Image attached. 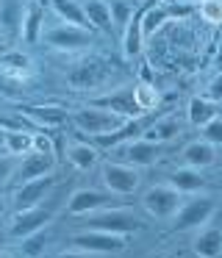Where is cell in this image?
<instances>
[{"instance_id": "obj_1", "label": "cell", "mask_w": 222, "mask_h": 258, "mask_svg": "<svg viewBox=\"0 0 222 258\" xmlns=\"http://www.w3.org/2000/svg\"><path fill=\"white\" fill-rule=\"evenodd\" d=\"M72 125H75L81 134L86 136H117L120 131H125L133 119H125L120 114H114L111 108H103V106H81L72 111Z\"/></svg>"}, {"instance_id": "obj_2", "label": "cell", "mask_w": 222, "mask_h": 258, "mask_svg": "<svg viewBox=\"0 0 222 258\" xmlns=\"http://www.w3.org/2000/svg\"><path fill=\"white\" fill-rule=\"evenodd\" d=\"M111 73H114L111 64L103 61V58H81V61H75L67 70L64 78L70 84V89H75V92H94L108 84Z\"/></svg>"}, {"instance_id": "obj_3", "label": "cell", "mask_w": 222, "mask_h": 258, "mask_svg": "<svg viewBox=\"0 0 222 258\" xmlns=\"http://www.w3.org/2000/svg\"><path fill=\"white\" fill-rule=\"evenodd\" d=\"M216 208H219V200L214 195H197L183 200V206L178 208V214L172 217V225L175 230H200L214 219Z\"/></svg>"}, {"instance_id": "obj_4", "label": "cell", "mask_w": 222, "mask_h": 258, "mask_svg": "<svg viewBox=\"0 0 222 258\" xmlns=\"http://www.w3.org/2000/svg\"><path fill=\"white\" fill-rule=\"evenodd\" d=\"M100 183L111 195L128 197L142 186V172H139V167L125 164V161H105L100 167Z\"/></svg>"}, {"instance_id": "obj_5", "label": "cell", "mask_w": 222, "mask_h": 258, "mask_svg": "<svg viewBox=\"0 0 222 258\" xmlns=\"http://www.w3.org/2000/svg\"><path fill=\"white\" fill-rule=\"evenodd\" d=\"M183 197L186 195L170 183H153L142 195V208L153 219H172L178 214V208L183 206Z\"/></svg>"}, {"instance_id": "obj_6", "label": "cell", "mask_w": 222, "mask_h": 258, "mask_svg": "<svg viewBox=\"0 0 222 258\" xmlns=\"http://www.w3.org/2000/svg\"><path fill=\"white\" fill-rule=\"evenodd\" d=\"M72 247H81L86 252H97V255H117V252L128 250V241L122 233H108V230L97 228H83L70 236Z\"/></svg>"}, {"instance_id": "obj_7", "label": "cell", "mask_w": 222, "mask_h": 258, "mask_svg": "<svg viewBox=\"0 0 222 258\" xmlns=\"http://www.w3.org/2000/svg\"><path fill=\"white\" fill-rule=\"evenodd\" d=\"M86 228H97V230H108V233H133L142 230V219L136 217V211L125 206H114L105 211H94L86 214Z\"/></svg>"}, {"instance_id": "obj_8", "label": "cell", "mask_w": 222, "mask_h": 258, "mask_svg": "<svg viewBox=\"0 0 222 258\" xmlns=\"http://www.w3.org/2000/svg\"><path fill=\"white\" fill-rule=\"evenodd\" d=\"M44 45H50L53 50H67V53H75L83 50V47L92 45L94 34L92 28H81V25H70V23H59V25H50L44 28Z\"/></svg>"}, {"instance_id": "obj_9", "label": "cell", "mask_w": 222, "mask_h": 258, "mask_svg": "<svg viewBox=\"0 0 222 258\" xmlns=\"http://www.w3.org/2000/svg\"><path fill=\"white\" fill-rule=\"evenodd\" d=\"M53 222V208L50 206H36V208H22L11 217V225H9V239H14L17 244L25 241L28 236L44 230L47 225Z\"/></svg>"}, {"instance_id": "obj_10", "label": "cell", "mask_w": 222, "mask_h": 258, "mask_svg": "<svg viewBox=\"0 0 222 258\" xmlns=\"http://www.w3.org/2000/svg\"><path fill=\"white\" fill-rule=\"evenodd\" d=\"M117 206V195L105 189H75L67 200V214L70 217H86L94 211H105V208Z\"/></svg>"}, {"instance_id": "obj_11", "label": "cell", "mask_w": 222, "mask_h": 258, "mask_svg": "<svg viewBox=\"0 0 222 258\" xmlns=\"http://www.w3.org/2000/svg\"><path fill=\"white\" fill-rule=\"evenodd\" d=\"M161 147H164V145H155V142L139 136V139L120 142V145H117V156H120V161L133 164V167H150V164L158 161Z\"/></svg>"}, {"instance_id": "obj_12", "label": "cell", "mask_w": 222, "mask_h": 258, "mask_svg": "<svg viewBox=\"0 0 222 258\" xmlns=\"http://www.w3.org/2000/svg\"><path fill=\"white\" fill-rule=\"evenodd\" d=\"M56 178L47 175V178H39V180H28V183H20L11 195V203H14V211H22V208H36L44 206V197L50 195Z\"/></svg>"}, {"instance_id": "obj_13", "label": "cell", "mask_w": 222, "mask_h": 258, "mask_svg": "<svg viewBox=\"0 0 222 258\" xmlns=\"http://www.w3.org/2000/svg\"><path fill=\"white\" fill-rule=\"evenodd\" d=\"M94 106L111 108L114 114H120V117H125V119H136L139 114H144L142 108H139L136 97H133V86H120V89L108 92V95H100L97 100H94Z\"/></svg>"}, {"instance_id": "obj_14", "label": "cell", "mask_w": 222, "mask_h": 258, "mask_svg": "<svg viewBox=\"0 0 222 258\" xmlns=\"http://www.w3.org/2000/svg\"><path fill=\"white\" fill-rule=\"evenodd\" d=\"M22 114H25V117L31 119L39 131H56V128H61V125H67V119L72 117V111H67L64 106H56V103L28 106Z\"/></svg>"}, {"instance_id": "obj_15", "label": "cell", "mask_w": 222, "mask_h": 258, "mask_svg": "<svg viewBox=\"0 0 222 258\" xmlns=\"http://www.w3.org/2000/svg\"><path fill=\"white\" fill-rule=\"evenodd\" d=\"M56 172V156H47V153H28V156L20 158V167H17L14 178L20 183H28V180H39L47 178V175Z\"/></svg>"}, {"instance_id": "obj_16", "label": "cell", "mask_w": 222, "mask_h": 258, "mask_svg": "<svg viewBox=\"0 0 222 258\" xmlns=\"http://www.w3.org/2000/svg\"><path fill=\"white\" fill-rule=\"evenodd\" d=\"M42 36H44V9L39 6V0H28L20 25V39L28 42V45H36Z\"/></svg>"}, {"instance_id": "obj_17", "label": "cell", "mask_w": 222, "mask_h": 258, "mask_svg": "<svg viewBox=\"0 0 222 258\" xmlns=\"http://www.w3.org/2000/svg\"><path fill=\"white\" fill-rule=\"evenodd\" d=\"M192 252L197 258H222V228L205 225V228L194 230Z\"/></svg>"}, {"instance_id": "obj_18", "label": "cell", "mask_w": 222, "mask_h": 258, "mask_svg": "<svg viewBox=\"0 0 222 258\" xmlns=\"http://www.w3.org/2000/svg\"><path fill=\"white\" fill-rule=\"evenodd\" d=\"M181 158H183V164H186V167L208 169V167H214V164H216V147L200 136V139H192L186 147H183Z\"/></svg>"}, {"instance_id": "obj_19", "label": "cell", "mask_w": 222, "mask_h": 258, "mask_svg": "<svg viewBox=\"0 0 222 258\" xmlns=\"http://www.w3.org/2000/svg\"><path fill=\"white\" fill-rule=\"evenodd\" d=\"M142 14H144V9H136L133 17L128 20V25L122 28V53L128 58L139 56L144 50V39L147 36H144V28H142Z\"/></svg>"}, {"instance_id": "obj_20", "label": "cell", "mask_w": 222, "mask_h": 258, "mask_svg": "<svg viewBox=\"0 0 222 258\" xmlns=\"http://www.w3.org/2000/svg\"><path fill=\"white\" fill-rule=\"evenodd\" d=\"M64 153H67V161H70L75 169H81V172L97 167V161H100V150H97V147L89 145V142H81V139L67 142Z\"/></svg>"}, {"instance_id": "obj_21", "label": "cell", "mask_w": 222, "mask_h": 258, "mask_svg": "<svg viewBox=\"0 0 222 258\" xmlns=\"http://www.w3.org/2000/svg\"><path fill=\"white\" fill-rule=\"evenodd\" d=\"M166 183L175 186L178 191H183V195H194V191H200L205 186V175L203 169H194V167H178L172 169L170 175H166Z\"/></svg>"}, {"instance_id": "obj_22", "label": "cell", "mask_w": 222, "mask_h": 258, "mask_svg": "<svg viewBox=\"0 0 222 258\" xmlns=\"http://www.w3.org/2000/svg\"><path fill=\"white\" fill-rule=\"evenodd\" d=\"M214 117H219V108H216L214 100H208V97H192V100H189V106H186L189 125H194V128H205Z\"/></svg>"}, {"instance_id": "obj_23", "label": "cell", "mask_w": 222, "mask_h": 258, "mask_svg": "<svg viewBox=\"0 0 222 258\" xmlns=\"http://www.w3.org/2000/svg\"><path fill=\"white\" fill-rule=\"evenodd\" d=\"M50 9L56 12V17H59L61 23L81 25V28H92L89 20H86V12H83L81 0H50Z\"/></svg>"}, {"instance_id": "obj_24", "label": "cell", "mask_w": 222, "mask_h": 258, "mask_svg": "<svg viewBox=\"0 0 222 258\" xmlns=\"http://www.w3.org/2000/svg\"><path fill=\"white\" fill-rule=\"evenodd\" d=\"M83 12H86V20L92 25V31H111L114 28L108 0H83Z\"/></svg>"}, {"instance_id": "obj_25", "label": "cell", "mask_w": 222, "mask_h": 258, "mask_svg": "<svg viewBox=\"0 0 222 258\" xmlns=\"http://www.w3.org/2000/svg\"><path fill=\"white\" fill-rule=\"evenodd\" d=\"M181 134V122H178L175 117H158L153 125H147V131H144V139L155 142V145H166L170 139H175V136Z\"/></svg>"}, {"instance_id": "obj_26", "label": "cell", "mask_w": 222, "mask_h": 258, "mask_svg": "<svg viewBox=\"0 0 222 258\" xmlns=\"http://www.w3.org/2000/svg\"><path fill=\"white\" fill-rule=\"evenodd\" d=\"M3 150L11 153V156H17V158L33 153V134H31V131H6Z\"/></svg>"}, {"instance_id": "obj_27", "label": "cell", "mask_w": 222, "mask_h": 258, "mask_svg": "<svg viewBox=\"0 0 222 258\" xmlns=\"http://www.w3.org/2000/svg\"><path fill=\"white\" fill-rule=\"evenodd\" d=\"M170 17V12H166L164 3H147L144 6V14H142V28H144V36H153L158 28H164V23Z\"/></svg>"}, {"instance_id": "obj_28", "label": "cell", "mask_w": 222, "mask_h": 258, "mask_svg": "<svg viewBox=\"0 0 222 258\" xmlns=\"http://www.w3.org/2000/svg\"><path fill=\"white\" fill-rule=\"evenodd\" d=\"M22 14H25L22 0H0V25H3L6 31H17V34H20Z\"/></svg>"}, {"instance_id": "obj_29", "label": "cell", "mask_w": 222, "mask_h": 258, "mask_svg": "<svg viewBox=\"0 0 222 258\" xmlns=\"http://www.w3.org/2000/svg\"><path fill=\"white\" fill-rule=\"evenodd\" d=\"M0 70L3 73H11V75H28L33 70V61L28 53H20V50H6L0 56Z\"/></svg>"}, {"instance_id": "obj_30", "label": "cell", "mask_w": 222, "mask_h": 258, "mask_svg": "<svg viewBox=\"0 0 222 258\" xmlns=\"http://www.w3.org/2000/svg\"><path fill=\"white\" fill-rule=\"evenodd\" d=\"M133 97H136V103H139L142 111H153V108L158 106V89H155L153 84H147V81H142V84L133 86Z\"/></svg>"}, {"instance_id": "obj_31", "label": "cell", "mask_w": 222, "mask_h": 258, "mask_svg": "<svg viewBox=\"0 0 222 258\" xmlns=\"http://www.w3.org/2000/svg\"><path fill=\"white\" fill-rule=\"evenodd\" d=\"M47 244H50V236H44V230H39V233L28 236L25 241H20L22 252H25L28 258H39L44 250H47Z\"/></svg>"}, {"instance_id": "obj_32", "label": "cell", "mask_w": 222, "mask_h": 258, "mask_svg": "<svg viewBox=\"0 0 222 258\" xmlns=\"http://www.w3.org/2000/svg\"><path fill=\"white\" fill-rule=\"evenodd\" d=\"M197 12L208 25H222V0H203Z\"/></svg>"}, {"instance_id": "obj_33", "label": "cell", "mask_w": 222, "mask_h": 258, "mask_svg": "<svg viewBox=\"0 0 222 258\" xmlns=\"http://www.w3.org/2000/svg\"><path fill=\"white\" fill-rule=\"evenodd\" d=\"M133 12H136V9H133L128 0H111V20H114L117 28H125L128 20L133 17Z\"/></svg>"}, {"instance_id": "obj_34", "label": "cell", "mask_w": 222, "mask_h": 258, "mask_svg": "<svg viewBox=\"0 0 222 258\" xmlns=\"http://www.w3.org/2000/svg\"><path fill=\"white\" fill-rule=\"evenodd\" d=\"M17 167H20V158L11 156V153H0V186H6L11 178H14Z\"/></svg>"}, {"instance_id": "obj_35", "label": "cell", "mask_w": 222, "mask_h": 258, "mask_svg": "<svg viewBox=\"0 0 222 258\" xmlns=\"http://www.w3.org/2000/svg\"><path fill=\"white\" fill-rule=\"evenodd\" d=\"M200 131H203V139L205 142H211L214 147H222V114H219V117H214L205 128H200Z\"/></svg>"}, {"instance_id": "obj_36", "label": "cell", "mask_w": 222, "mask_h": 258, "mask_svg": "<svg viewBox=\"0 0 222 258\" xmlns=\"http://www.w3.org/2000/svg\"><path fill=\"white\" fill-rule=\"evenodd\" d=\"M33 153H47V156H56L53 139H50L44 131H36V134H33Z\"/></svg>"}, {"instance_id": "obj_37", "label": "cell", "mask_w": 222, "mask_h": 258, "mask_svg": "<svg viewBox=\"0 0 222 258\" xmlns=\"http://www.w3.org/2000/svg\"><path fill=\"white\" fill-rule=\"evenodd\" d=\"M208 100L222 103V73H216L214 78L208 81Z\"/></svg>"}, {"instance_id": "obj_38", "label": "cell", "mask_w": 222, "mask_h": 258, "mask_svg": "<svg viewBox=\"0 0 222 258\" xmlns=\"http://www.w3.org/2000/svg\"><path fill=\"white\" fill-rule=\"evenodd\" d=\"M56 258H100L97 252H86L81 250V247H67V250H61Z\"/></svg>"}, {"instance_id": "obj_39", "label": "cell", "mask_w": 222, "mask_h": 258, "mask_svg": "<svg viewBox=\"0 0 222 258\" xmlns=\"http://www.w3.org/2000/svg\"><path fill=\"white\" fill-rule=\"evenodd\" d=\"M214 67H216V73H222V42H219V47H216V56H214Z\"/></svg>"}, {"instance_id": "obj_40", "label": "cell", "mask_w": 222, "mask_h": 258, "mask_svg": "<svg viewBox=\"0 0 222 258\" xmlns=\"http://www.w3.org/2000/svg\"><path fill=\"white\" fill-rule=\"evenodd\" d=\"M172 3H186V6H200L203 0H172Z\"/></svg>"}, {"instance_id": "obj_41", "label": "cell", "mask_w": 222, "mask_h": 258, "mask_svg": "<svg viewBox=\"0 0 222 258\" xmlns=\"http://www.w3.org/2000/svg\"><path fill=\"white\" fill-rule=\"evenodd\" d=\"M147 258H175V255H170V252H153V255H147Z\"/></svg>"}, {"instance_id": "obj_42", "label": "cell", "mask_w": 222, "mask_h": 258, "mask_svg": "<svg viewBox=\"0 0 222 258\" xmlns=\"http://www.w3.org/2000/svg\"><path fill=\"white\" fill-rule=\"evenodd\" d=\"M3 214H6V197L0 195V219H3Z\"/></svg>"}, {"instance_id": "obj_43", "label": "cell", "mask_w": 222, "mask_h": 258, "mask_svg": "<svg viewBox=\"0 0 222 258\" xmlns=\"http://www.w3.org/2000/svg\"><path fill=\"white\" fill-rule=\"evenodd\" d=\"M6 145V131H3V125H0V147Z\"/></svg>"}, {"instance_id": "obj_44", "label": "cell", "mask_w": 222, "mask_h": 258, "mask_svg": "<svg viewBox=\"0 0 222 258\" xmlns=\"http://www.w3.org/2000/svg\"><path fill=\"white\" fill-rule=\"evenodd\" d=\"M0 258H14V255H11L9 250H0Z\"/></svg>"}, {"instance_id": "obj_45", "label": "cell", "mask_w": 222, "mask_h": 258, "mask_svg": "<svg viewBox=\"0 0 222 258\" xmlns=\"http://www.w3.org/2000/svg\"><path fill=\"white\" fill-rule=\"evenodd\" d=\"M6 50H9V47H6V42H0V56H3Z\"/></svg>"}, {"instance_id": "obj_46", "label": "cell", "mask_w": 222, "mask_h": 258, "mask_svg": "<svg viewBox=\"0 0 222 258\" xmlns=\"http://www.w3.org/2000/svg\"><path fill=\"white\" fill-rule=\"evenodd\" d=\"M0 73H3V70H0Z\"/></svg>"}]
</instances>
